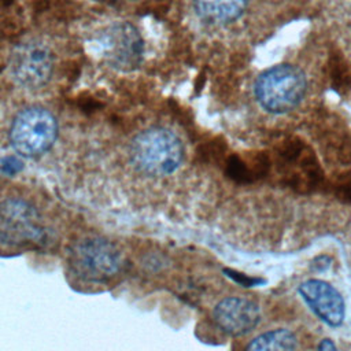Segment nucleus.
I'll use <instances>...</instances> for the list:
<instances>
[{"label": "nucleus", "mask_w": 351, "mask_h": 351, "mask_svg": "<svg viewBox=\"0 0 351 351\" xmlns=\"http://www.w3.org/2000/svg\"><path fill=\"white\" fill-rule=\"evenodd\" d=\"M311 81L306 69L281 62L261 71L252 84V96L261 110L282 115L296 110L307 97Z\"/></svg>", "instance_id": "obj_1"}, {"label": "nucleus", "mask_w": 351, "mask_h": 351, "mask_svg": "<svg viewBox=\"0 0 351 351\" xmlns=\"http://www.w3.org/2000/svg\"><path fill=\"white\" fill-rule=\"evenodd\" d=\"M133 166L143 174L165 177L182 163L184 145L180 137L166 128H149L133 137L129 145Z\"/></svg>", "instance_id": "obj_2"}, {"label": "nucleus", "mask_w": 351, "mask_h": 351, "mask_svg": "<svg viewBox=\"0 0 351 351\" xmlns=\"http://www.w3.org/2000/svg\"><path fill=\"white\" fill-rule=\"evenodd\" d=\"M71 271L88 282H104L114 278L123 267V256L111 241L101 237L75 243L69 255Z\"/></svg>", "instance_id": "obj_3"}, {"label": "nucleus", "mask_w": 351, "mask_h": 351, "mask_svg": "<svg viewBox=\"0 0 351 351\" xmlns=\"http://www.w3.org/2000/svg\"><path fill=\"white\" fill-rule=\"evenodd\" d=\"M58 121L44 107H27L16 114L10 128V143L16 154L36 158L47 152L58 137Z\"/></svg>", "instance_id": "obj_4"}, {"label": "nucleus", "mask_w": 351, "mask_h": 351, "mask_svg": "<svg viewBox=\"0 0 351 351\" xmlns=\"http://www.w3.org/2000/svg\"><path fill=\"white\" fill-rule=\"evenodd\" d=\"M45 237V229L37 208L21 199L8 197L0 202V245L25 247L38 244Z\"/></svg>", "instance_id": "obj_5"}, {"label": "nucleus", "mask_w": 351, "mask_h": 351, "mask_svg": "<svg viewBox=\"0 0 351 351\" xmlns=\"http://www.w3.org/2000/svg\"><path fill=\"white\" fill-rule=\"evenodd\" d=\"M53 70V59L49 48L40 41L18 44L10 58V71L15 82L26 89L44 86Z\"/></svg>", "instance_id": "obj_6"}, {"label": "nucleus", "mask_w": 351, "mask_h": 351, "mask_svg": "<svg viewBox=\"0 0 351 351\" xmlns=\"http://www.w3.org/2000/svg\"><path fill=\"white\" fill-rule=\"evenodd\" d=\"M100 45L106 62L125 71L136 69L144 52V43L138 30L128 22L108 26L100 37Z\"/></svg>", "instance_id": "obj_7"}, {"label": "nucleus", "mask_w": 351, "mask_h": 351, "mask_svg": "<svg viewBox=\"0 0 351 351\" xmlns=\"http://www.w3.org/2000/svg\"><path fill=\"white\" fill-rule=\"evenodd\" d=\"M298 292L314 315L330 328H337L346 318V303L341 293L329 282L310 278L298 287Z\"/></svg>", "instance_id": "obj_8"}, {"label": "nucleus", "mask_w": 351, "mask_h": 351, "mask_svg": "<svg viewBox=\"0 0 351 351\" xmlns=\"http://www.w3.org/2000/svg\"><path fill=\"white\" fill-rule=\"evenodd\" d=\"M261 307L256 302L243 296H229L219 300L213 310L215 325L232 337L251 333L261 321Z\"/></svg>", "instance_id": "obj_9"}, {"label": "nucleus", "mask_w": 351, "mask_h": 351, "mask_svg": "<svg viewBox=\"0 0 351 351\" xmlns=\"http://www.w3.org/2000/svg\"><path fill=\"white\" fill-rule=\"evenodd\" d=\"M319 16L351 56V0H314Z\"/></svg>", "instance_id": "obj_10"}, {"label": "nucleus", "mask_w": 351, "mask_h": 351, "mask_svg": "<svg viewBox=\"0 0 351 351\" xmlns=\"http://www.w3.org/2000/svg\"><path fill=\"white\" fill-rule=\"evenodd\" d=\"M250 351H288L298 348V337L296 335L285 328H277L271 330H266L245 346Z\"/></svg>", "instance_id": "obj_11"}, {"label": "nucleus", "mask_w": 351, "mask_h": 351, "mask_svg": "<svg viewBox=\"0 0 351 351\" xmlns=\"http://www.w3.org/2000/svg\"><path fill=\"white\" fill-rule=\"evenodd\" d=\"M318 350H336V344L330 340V339H322L318 346H317Z\"/></svg>", "instance_id": "obj_12"}]
</instances>
